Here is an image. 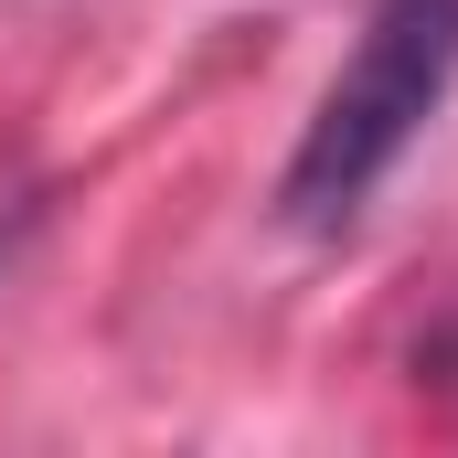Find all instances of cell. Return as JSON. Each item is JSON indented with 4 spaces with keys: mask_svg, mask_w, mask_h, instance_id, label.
Masks as SVG:
<instances>
[{
    "mask_svg": "<svg viewBox=\"0 0 458 458\" xmlns=\"http://www.w3.org/2000/svg\"><path fill=\"white\" fill-rule=\"evenodd\" d=\"M448 86H458V0H373L362 43L342 54V75L320 86L288 149L277 214L299 234H342L384 192V171L416 149V128L448 107Z\"/></svg>",
    "mask_w": 458,
    "mask_h": 458,
    "instance_id": "1",
    "label": "cell"
}]
</instances>
